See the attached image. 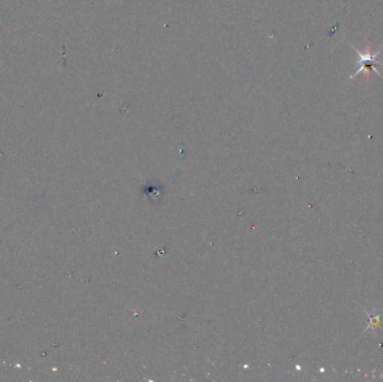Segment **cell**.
I'll list each match as a JSON object with an SVG mask.
<instances>
[{
    "instance_id": "obj_1",
    "label": "cell",
    "mask_w": 383,
    "mask_h": 382,
    "mask_svg": "<svg viewBox=\"0 0 383 382\" xmlns=\"http://www.w3.org/2000/svg\"><path fill=\"white\" fill-rule=\"evenodd\" d=\"M353 50L355 51L356 54H358V56H359V61L356 63L359 64L360 67L358 68V70H356L354 74H352L350 76V79H354L356 75L360 74V73L364 72L365 75H367L368 80H369L370 79V72L371 71H374L378 75H380L381 78H383V76L381 75V73L376 68V65H381V64H383L382 61H379L378 59V56L382 52L383 47H380V49H379L377 52H374V53L371 52V47H370L369 45H367V49L364 50V52H361V51H359L358 49H355L354 46H353Z\"/></svg>"
},
{
    "instance_id": "obj_2",
    "label": "cell",
    "mask_w": 383,
    "mask_h": 382,
    "mask_svg": "<svg viewBox=\"0 0 383 382\" xmlns=\"http://www.w3.org/2000/svg\"><path fill=\"white\" fill-rule=\"evenodd\" d=\"M369 322H370V326H373V327H377L379 322H380V316H370L369 317Z\"/></svg>"
}]
</instances>
